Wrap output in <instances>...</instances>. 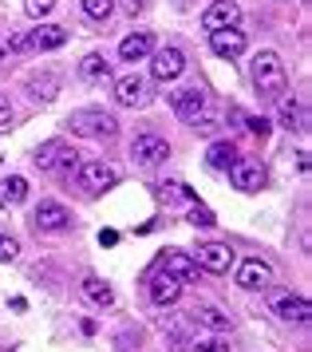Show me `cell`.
I'll list each match as a JSON object with an SVG mask.
<instances>
[{"label": "cell", "instance_id": "obj_10", "mask_svg": "<svg viewBox=\"0 0 312 352\" xmlns=\"http://www.w3.org/2000/svg\"><path fill=\"white\" fill-rule=\"evenodd\" d=\"M194 261H198V270H205V273H230L237 254L225 241H210V245H202V250L194 254Z\"/></svg>", "mask_w": 312, "mask_h": 352}, {"label": "cell", "instance_id": "obj_21", "mask_svg": "<svg viewBox=\"0 0 312 352\" xmlns=\"http://www.w3.org/2000/svg\"><path fill=\"white\" fill-rule=\"evenodd\" d=\"M190 320L202 324V329H210V333H225V329H230V317H225L221 309H214V305H198V309L190 313Z\"/></svg>", "mask_w": 312, "mask_h": 352}, {"label": "cell", "instance_id": "obj_11", "mask_svg": "<svg viewBox=\"0 0 312 352\" xmlns=\"http://www.w3.org/2000/svg\"><path fill=\"white\" fill-rule=\"evenodd\" d=\"M170 107H174V115H178L182 123H194V119L210 107V96H205L202 87H182V91L170 96Z\"/></svg>", "mask_w": 312, "mask_h": 352}, {"label": "cell", "instance_id": "obj_34", "mask_svg": "<svg viewBox=\"0 0 312 352\" xmlns=\"http://www.w3.org/2000/svg\"><path fill=\"white\" fill-rule=\"evenodd\" d=\"M4 48H8V56H12V52H28L32 48V36L20 32V36H12V40H4Z\"/></svg>", "mask_w": 312, "mask_h": 352}, {"label": "cell", "instance_id": "obj_18", "mask_svg": "<svg viewBox=\"0 0 312 352\" xmlns=\"http://www.w3.org/2000/svg\"><path fill=\"white\" fill-rule=\"evenodd\" d=\"M178 297H182V281H178V277H170V273H155V277H151V301H155L158 309L174 305Z\"/></svg>", "mask_w": 312, "mask_h": 352}, {"label": "cell", "instance_id": "obj_17", "mask_svg": "<svg viewBox=\"0 0 312 352\" xmlns=\"http://www.w3.org/2000/svg\"><path fill=\"white\" fill-rule=\"evenodd\" d=\"M151 52H155V36L151 32H131L123 44H119V60H123V64H139V60H146Z\"/></svg>", "mask_w": 312, "mask_h": 352}, {"label": "cell", "instance_id": "obj_14", "mask_svg": "<svg viewBox=\"0 0 312 352\" xmlns=\"http://www.w3.org/2000/svg\"><path fill=\"white\" fill-rule=\"evenodd\" d=\"M210 48H214V56H221V60H237L241 52H245V32L241 28H221V32H210Z\"/></svg>", "mask_w": 312, "mask_h": 352}, {"label": "cell", "instance_id": "obj_29", "mask_svg": "<svg viewBox=\"0 0 312 352\" xmlns=\"http://www.w3.org/2000/svg\"><path fill=\"white\" fill-rule=\"evenodd\" d=\"M83 12L91 20H111V12H115V0H83Z\"/></svg>", "mask_w": 312, "mask_h": 352}, {"label": "cell", "instance_id": "obj_22", "mask_svg": "<svg viewBox=\"0 0 312 352\" xmlns=\"http://www.w3.org/2000/svg\"><path fill=\"white\" fill-rule=\"evenodd\" d=\"M79 289H83V297L91 305H99V309H111V305H115V289H111L107 281H99V277H83Z\"/></svg>", "mask_w": 312, "mask_h": 352}, {"label": "cell", "instance_id": "obj_35", "mask_svg": "<svg viewBox=\"0 0 312 352\" xmlns=\"http://www.w3.org/2000/svg\"><path fill=\"white\" fill-rule=\"evenodd\" d=\"M12 103H8V96H4V91H0V131H8L12 127Z\"/></svg>", "mask_w": 312, "mask_h": 352}, {"label": "cell", "instance_id": "obj_26", "mask_svg": "<svg viewBox=\"0 0 312 352\" xmlns=\"http://www.w3.org/2000/svg\"><path fill=\"white\" fill-rule=\"evenodd\" d=\"M158 194L166 198V206H174V202H198V198H194V190H190L186 182H178V178H174V182H162V186H158Z\"/></svg>", "mask_w": 312, "mask_h": 352}, {"label": "cell", "instance_id": "obj_33", "mask_svg": "<svg viewBox=\"0 0 312 352\" xmlns=\"http://www.w3.org/2000/svg\"><path fill=\"white\" fill-rule=\"evenodd\" d=\"M52 8H56V0H24V12H28V16H47V12H52Z\"/></svg>", "mask_w": 312, "mask_h": 352}, {"label": "cell", "instance_id": "obj_12", "mask_svg": "<svg viewBox=\"0 0 312 352\" xmlns=\"http://www.w3.org/2000/svg\"><path fill=\"white\" fill-rule=\"evenodd\" d=\"M151 99V83L142 80V76H123V80L115 83V103L119 107H142Z\"/></svg>", "mask_w": 312, "mask_h": 352}, {"label": "cell", "instance_id": "obj_15", "mask_svg": "<svg viewBox=\"0 0 312 352\" xmlns=\"http://www.w3.org/2000/svg\"><path fill=\"white\" fill-rule=\"evenodd\" d=\"M158 273H170V277H178V281L186 285V281L198 277V261H194V254H178V250H170V254L158 261Z\"/></svg>", "mask_w": 312, "mask_h": 352}, {"label": "cell", "instance_id": "obj_4", "mask_svg": "<svg viewBox=\"0 0 312 352\" xmlns=\"http://www.w3.org/2000/svg\"><path fill=\"white\" fill-rule=\"evenodd\" d=\"M79 155L71 151V146L63 143V139H52V143H40L36 146V155H32V162L40 166V170H63V175H71L79 166Z\"/></svg>", "mask_w": 312, "mask_h": 352}, {"label": "cell", "instance_id": "obj_6", "mask_svg": "<svg viewBox=\"0 0 312 352\" xmlns=\"http://www.w3.org/2000/svg\"><path fill=\"white\" fill-rule=\"evenodd\" d=\"M151 76H155L158 83H174L182 72H186V52L174 48V44H166V48H155L151 52Z\"/></svg>", "mask_w": 312, "mask_h": 352}, {"label": "cell", "instance_id": "obj_20", "mask_svg": "<svg viewBox=\"0 0 312 352\" xmlns=\"http://www.w3.org/2000/svg\"><path fill=\"white\" fill-rule=\"evenodd\" d=\"M32 48H40V52H56L67 44V32H63L60 24H40V28H32Z\"/></svg>", "mask_w": 312, "mask_h": 352}, {"label": "cell", "instance_id": "obj_27", "mask_svg": "<svg viewBox=\"0 0 312 352\" xmlns=\"http://www.w3.org/2000/svg\"><path fill=\"white\" fill-rule=\"evenodd\" d=\"M281 123L289 131H304V111H300L297 99H285L281 96Z\"/></svg>", "mask_w": 312, "mask_h": 352}, {"label": "cell", "instance_id": "obj_3", "mask_svg": "<svg viewBox=\"0 0 312 352\" xmlns=\"http://www.w3.org/2000/svg\"><path fill=\"white\" fill-rule=\"evenodd\" d=\"M76 182L87 194H103V190H111V186H119V170L103 159H87V162L76 166Z\"/></svg>", "mask_w": 312, "mask_h": 352}, {"label": "cell", "instance_id": "obj_39", "mask_svg": "<svg viewBox=\"0 0 312 352\" xmlns=\"http://www.w3.org/2000/svg\"><path fill=\"white\" fill-rule=\"evenodd\" d=\"M8 64V48H4V40H0V67Z\"/></svg>", "mask_w": 312, "mask_h": 352}, {"label": "cell", "instance_id": "obj_9", "mask_svg": "<svg viewBox=\"0 0 312 352\" xmlns=\"http://www.w3.org/2000/svg\"><path fill=\"white\" fill-rule=\"evenodd\" d=\"M237 285L257 293V289H269L273 285V265H269L265 257H245L241 265H237Z\"/></svg>", "mask_w": 312, "mask_h": 352}, {"label": "cell", "instance_id": "obj_37", "mask_svg": "<svg viewBox=\"0 0 312 352\" xmlns=\"http://www.w3.org/2000/svg\"><path fill=\"white\" fill-rule=\"evenodd\" d=\"M115 241H119L115 230H99V245H115Z\"/></svg>", "mask_w": 312, "mask_h": 352}, {"label": "cell", "instance_id": "obj_16", "mask_svg": "<svg viewBox=\"0 0 312 352\" xmlns=\"http://www.w3.org/2000/svg\"><path fill=\"white\" fill-rule=\"evenodd\" d=\"M60 76L56 72H36V76H28L24 80V87H28V96L36 99V103H52V99L60 96Z\"/></svg>", "mask_w": 312, "mask_h": 352}, {"label": "cell", "instance_id": "obj_7", "mask_svg": "<svg viewBox=\"0 0 312 352\" xmlns=\"http://www.w3.org/2000/svg\"><path fill=\"white\" fill-rule=\"evenodd\" d=\"M32 226H36L40 234H60V230H67V226H71V210L63 206V202L44 198L40 206L32 210Z\"/></svg>", "mask_w": 312, "mask_h": 352}, {"label": "cell", "instance_id": "obj_31", "mask_svg": "<svg viewBox=\"0 0 312 352\" xmlns=\"http://www.w3.org/2000/svg\"><path fill=\"white\" fill-rule=\"evenodd\" d=\"M218 127H221V119L218 115H198V119H194V131H198V135H205V139H210V135H218Z\"/></svg>", "mask_w": 312, "mask_h": 352}, {"label": "cell", "instance_id": "obj_38", "mask_svg": "<svg viewBox=\"0 0 312 352\" xmlns=\"http://www.w3.org/2000/svg\"><path fill=\"white\" fill-rule=\"evenodd\" d=\"M126 12L135 16V12H142V0H126Z\"/></svg>", "mask_w": 312, "mask_h": 352}, {"label": "cell", "instance_id": "obj_2", "mask_svg": "<svg viewBox=\"0 0 312 352\" xmlns=\"http://www.w3.org/2000/svg\"><path fill=\"white\" fill-rule=\"evenodd\" d=\"M249 76H253V87H257L261 96L281 99L285 87H289V76H285V64H281L277 52H257V56H253Z\"/></svg>", "mask_w": 312, "mask_h": 352}, {"label": "cell", "instance_id": "obj_13", "mask_svg": "<svg viewBox=\"0 0 312 352\" xmlns=\"http://www.w3.org/2000/svg\"><path fill=\"white\" fill-rule=\"evenodd\" d=\"M237 20H241V8H237L234 0H214L202 16V28L205 32H221V28H234Z\"/></svg>", "mask_w": 312, "mask_h": 352}, {"label": "cell", "instance_id": "obj_8", "mask_svg": "<svg viewBox=\"0 0 312 352\" xmlns=\"http://www.w3.org/2000/svg\"><path fill=\"white\" fill-rule=\"evenodd\" d=\"M230 182H234V190H261L265 186V166H261V159H241L237 155L234 166H230Z\"/></svg>", "mask_w": 312, "mask_h": 352}, {"label": "cell", "instance_id": "obj_1", "mask_svg": "<svg viewBox=\"0 0 312 352\" xmlns=\"http://www.w3.org/2000/svg\"><path fill=\"white\" fill-rule=\"evenodd\" d=\"M63 127L71 131V135H79V139H115V135H119L115 115L103 111V107H79V111L67 115Z\"/></svg>", "mask_w": 312, "mask_h": 352}, {"label": "cell", "instance_id": "obj_36", "mask_svg": "<svg viewBox=\"0 0 312 352\" xmlns=\"http://www.w3.org/2000/svg\"><path fill=\"white\" fill-rule=\"evenodd\" d=\"M241 119H245V127H249L253 135H261V139L269 135V119H257V115H241Z\"/></svg>", "mask_w": 312, "mask_h": 352}, {"label": "cell", "instance_id": "obj_30", "mask_svg": "<svg viewBox=\"0 0 312 352\" xmlns=\"http://www.w3.org/2000/svg\"><path fill=\"white\" fill-rule=\"evenodd\" d=\"M186 352H230V344L221 340V333H214L210 340H198V344H186Z\"/></svg>", "mask_w": 312, "mask_h": 352}, {"label": "cell", "instance_id": "obj_19", "mask_svg": "<svg viewBox=\"0 0 312 352\" xmlns=\"http://www.w3.org/2000/svg\"><path fill=\"white\" fill-rule=\"evenodd\" d=\"M273 313L281 320H289V324H304V320L312 317V305L304 301V297H293V293H289V297H277V301H273Z\"/></svg>", "mask_w": 312, "mask_h": 352}, {"label": "cell", "instance_id": "obj_32", "mask_svg": "<svg viewBox=\"0 0 312 352\" xmlns=\"http://www.w3.org/2000/svg\"><path fill=\"white\" fill-rule=\"evenodd\" d=\"M16 254H20V241L12 234H0V261H16Z\"/></svg>", "mask_w": 312, "mask_h": 352}, {"label": "cell", "instance_id": "obj_23", "mask_svg": "<svg viewBox=\"0 0 312 352\" xmlns=\"http://www.w3.org/2000/svg\"><path fill=\"white\" fill-rule=\"evenodd\" d=\"M111 76V60L103 56V52H91V56H83L79 60V80H107Z\"/></svg>", "mask_w": 312, "mask_h": 352}, {"label": "cell", "instance_id": "obj_25", "mask_svg": "<svg viewBox=\"0 0 312 352\" xmlns=\"http://www.w3.org/2000/svg\"><path fill=\"white\" fill-rule=\"evenodd\" d=\"M24 198H28V178L8 175L4 182H0V202H8V206H16V202H24Z\"/></svg>", "mask_w": 312, "mask_h": 352}, {"label": "cell", "instance_id": "obj_28", "mask_svg": "<svg viewBox=\"0 0 312 352\" xmlns=\"http://www.w3.org/2000/svg\"><path fill=\"white\" fill-rule=\"evenodd\" d=\"M190 226H198V230H210V226H218V218H214V210H205L202 202H190Z\"/></svg>", "mask_w": 312, "mask_h": 352}, {"label": "cell", "instance_id": "obj_24", "mask_svg": "<svg viewBox=\"0 0 312 352\" xmlns=\"http://www.w3.org/2000/svg\"><path fill=\"white\" fill-rule=\"evenodd\" d=\"M234 159H237V146H234V143H225V139H221V143H214L210 151H205V162H210L214 170H230V166H234Z\"/></svg>", "mask_w": 312, "mask_h": 352}, {"label": "cell", "instance_id": "obj_5", "mask_svg": "<svg viewBox=\"0 0 312 352\" xmlns=\"http://www.w3.org/2000/svg\"><path fill=\"white\" fill-rule=\"evenodd\" d=\"M131 159L139 162V166H162V162L170 159V143L155 135V131H142L131 139Z\"/></svg>", "mask_w": 312, "mask_h": 352}]
</instances>
